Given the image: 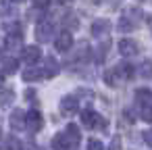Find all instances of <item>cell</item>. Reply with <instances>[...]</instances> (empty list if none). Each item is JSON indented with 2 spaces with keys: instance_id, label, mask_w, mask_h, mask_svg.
<instances>
[{
  "instance_id": "8992f818",
  "label": "cell",
  "mask_w": 152,
  "mask_h": 150,
  "mask_svg": "<svg viewBox=\"0 0 152 150\" xmlns=\"http://www.w3.org/2000/svg\"><path fill=\"white\" fill-rule=\"evenodd\" d=\"M117 48H119L121 56H133V54H137V44H135L133 40H129V38H123V40H119Z\"/></svg>"
},
{
  "instance_id": "e0dca14e",
  "label": "cell",
  "mask_w": 152,
  "mask_h": 150,
  "mask_svg": "<svg viewBox=\"0 0 152 150\" xmlns=\"http://www.w3.org/2000/svg\"><path fill=\"white\" fill-rule=\"evenodd\" d=\"M63 25H65V31H73V29H77L79 21H77L75 13H67V15L63 17Z\"/></svg>"
},
{
  "instance_id": "f1b7e54d",
  "label": "cell",
  "mask_w": 152,
  "mask_h": 150,
  "mask_svg": "<svg viewBox=\"0 0 152 150\" xmlns=\"http://www.w3.org/2000/svg\"><path fill=\"white\" fill-rule=\"evenodd\" d=\"M31 2H34V7H36V9H46L50 0H31Z\"/></svg>"
},
{
  "instance_id": "4316f807",
  "label": "cell",
  "mask_w": 152,
  "mask_h": 150,
  "mask_svg": "<svg viewBox=\"0 0 152 150\" xmlns=\"http://www.w3.org/2000/svg\"><path fill=\"white\" fill-rule=\"evenodd\" d=\"M127 17H129V19L135 23V21H140V19H142V11H140V9H129Z\"/></svg>"
},
{
  "instance_id": "5b68a950",
  "label": "cell",
  "mask_w": 152,
  "mask_h": 150,
  "mask_svg": "<svg viewBox=\"0 0 152 150\" xmlns=\"http://www.w3.org/2000/svg\"><path fill=\"white\" fill-rule=\"evenodd\" d=\"M25 123H27V127L31 131H40L42 125H44V117L40 115V110H29L25 115Z\"/></svg>"
},
{
  "instance_id": "44dd1931",
  "label": "cell",
  "mask_w": 152,
  "mask_h": 150,
  "mask_svg": "<svg viewBox=\"0 0 152 150\" xmlns=\"http://www.w3.org/2000/svg\"><path fill=\"white\" fill-rule=\"evenodd\" d=\"M133 25H135V23H133L127 15H123V17L119 19V23H117V29H119V31H131Z\"/></svg>"
},
{
  "instance_id": "6da1fadb",
  "label": "cell",
  "mask_w": 152,
  "mask_h": 150,
  "mask_svg": "<svg viewBox=\"0 0 152 150\" xmlns=\"http://www.w3.org/2000/svg\"><path fill=\"white\" fill-rule=\"evenodd\" d=\"M54 34V23L48 21V19H42L38 25H36V40L38 42H48Z\"/></svg>"
},
{
  "instance_id": "8fae6325",
  "label": "cell",
  "mask_w": 152,
  "mask_h": 150,
  "mask_svg": "<svg viewBox=\"0 0 152 150\" xmlns=\"http://www.w3.org/2000/svg\"><path fill=\"white\" fill-rule=\"evenodd\" d=\"M52 148L54 150H73L69 140H67V135H65V131H61V133H56L52 138Z\"/></svg>"
},
{
  "instance_id": "4fadbf2b",
  "label": "cell",
  "mask_w": 152,
  "mask_h": 150,
  "mask_svg": "<svg viewBox=\"0 0 152 150\" xmlns=\"http://www.w3.org/2000/svg\"><path fill=\"white\" fill-rule=\"evenodd\" d=\"M17 59H11V56H7V59H2V61H0V71H2V73H15L17 71Z\"/></svg>"
},
{
  "instance_id": "7a4b0ae2",
  "label": "cell",
  "mask_w": 152,
  "mask_h": 150,
  "mask_svg": "<svg viewBox=\"0 0 152 150\" xmlns=\"http://www.w3.org/2000/svg\"><path fill=\"white\" fill-rule=\"evenodd\" d=\"M77 108H79V102H77V98H75V96H65V98L61 100V113H63L65 117L75 115V113H77Z\"/></svg>"
},
{
  "instance_id": "d4e9b609",
  "label": "cell",
  "mask_w": 152,
  "mask_h": 150,
  "mask_svg": "<svg viewBox=\"0 0 152 150\" xmlns=\"http://www.w3.org/2000/svg\"><path fill=\"white\" fill-rule=\"evenodd\" d=\"M142 119L148 121V123H152V104H144V108H142Z\"/></svg>"
},
{
  "instance_id": "5bb4252c",
  "label": "cell",
  "mask_w": 152,
  "mask_h": 150,
  "mask_svg": "<svg viewBox=\"0 0 152 150\" xmlns=\"http://www.w3.org/2000/svg\"><path fill=\"white\" fill-rule=\"evenodd\" d=\"M4 44H7V48H9V50H17V48H21V46H23V38H21V34H9Z\"/></svg>"
},
{
  "instance_id": "83f0119b",
  "label": "cell",
  "mask_w": 152,
  "mask_h": 150,
  "mask_svg": "<svg viewBox=\"0 0 152 150\" xmlns=\"http://www.w3.org/2000/svg\"><path fill=\"white\" fill-rule=\"evenodd\" d=\"M108 150H121V138H119V135H115V138L110 140V146H108Z\"/></svg>"
},
{
  "instance_id": "3957f363",
  "label": "cell",
  "mask_w": 152,
  "mask_h": 150,
  "mask_svg": "<svg viewBox=\"0 0 152 150\" xmlns=\"http://www.w3.org/2000/svg\"><path fill=\"white\" fill-rule=\"evenodd\" d=\"M54 46H56V50H61V52L71 50V46H73V36H71V31H61V34L56 36V40H54Z\"/></svg>"
},
{
  "instance_id": "9c48e42d",
  "label": "cell",
  "mask_w": 152,
  "mask_h": 150,
  "mask_svg": "<svg viewBox=\"0 0 152 150\" xmlns=\"http://www.w3.org/2000/svg\"><path fill=\"white\" fill-rule=\"evenodd\" d=\"M110 31V21L108 19H98L92 23V36L100 38V36H106Z\"/></svg>"
},
{
  "instance_id": "7c38bea8",
  "label": "cell",
  "mask_w": 152,
  "mask_h": 150,
  "mask_svg": "<svg viewBox=\"0 0 152 150\" xmlns=\"http://www.w3.org/2000/svg\"><path fill=\"white\" fill-rule=\"evenodd\" d=\"M42 77H44V71L38 69V67H34V65L23 71V81H38V79H42Z\"/></svg>"
},
{
  "instance_id": "9a60e30c",
  "label": "cell",
  "mask_w": 152,
  "mask_h": 150,
  "mask_svg": "<svg viewBox=\"0 0 152 150\" xmlns=\"http://www.w3.org/2000/svg\"><path fill=\"white\" fill-rule=\"evenodd\" d=\"M115 71H117V75H119L121 79H129V77L133 75V67H131L129 63H119V65L115 67Z\"/></svg>"
},
{
  "instance_id": "ac0fdd59",
  "label": "cell",
  "mask_w": 152,
  "mask_h": 150,
  "mask_svg": "<svg viewBox=\"0 0 152 150\" xmlns=\"http://www.w3.org/2000/svg\"><path fill=\"white\" fill-rule=\"evenodd\" d=\"M13 98H15V90H11V88H2V90H0V104H2V106H9L13 102Z\"/></svg>"
},
{
  "instance_id": "f546056e",
  "label": "cell",
  "mask_w": 152,
  "mask_h": 150,
  "mask_svg": "<svg viewBox=\"0 0 152 150\" xmlns=\"http://www.w3.org/2000/svg\"><path fill=\"white\" fill-rule=\"evenodd\" d=\"M144 142H146L148 146H152V127L144 131Z\"/></svg>"
},
{
  "instance_id": "2e32d148",
  "label": "cell",
  "mask_w": 152,
  "mask_h": 150,
  "mask_svg": "<svg viewBox=\"0 0 152 150\" xmlns=\"http://www.w3.org/2000/svg\"><path fill=\"white\" fill-rule=\"evenodd\" d=\"M81 123H83L86 127H94V125H98V115L88 108V110L81 113Z\"/></svg>"
},
{
  "instance_id": "30bf717a",
  "label": "cell",
  "mask_w": 152,
  "mask_h": 150,
  "mask_svg": "<svg viewBox=\"0 0 152 150\" xmlns=\"http://www.w3.org/2000/svg\"><path fill=\"white\" fill-rule=\"evenodd\" d=\"M65 135H67L71 148H77V144H79V140H81V131H79V127L73 125V123H69L67 129H65Z\"/></svg>"
},
{
  "instance_id": "1f68e13d",
  "label": "cell",
  "mask_w": 152,
  "mask_h": 150,
  "mask_svg": "<svg viewBox=\"0 0 152 150\" xmlns=\"http://www.w3.org/2000/svg\"><path fill=\"white\" fill-rule=\"evenodd\" d=\"M58 2H61V4H65V2H71V0H58Z\"/></svg>"
},
{
  "instance_id": "cb8c5ba5",
  "label": "cell",
  "mask_w": 152,
  "mask_h": 150,
  "mask_svg": "<svg viewBox=\"0 0 152 150\" xmlns=\"http://www.w3.org/2000/svg\"><path fill=\"white\" fill-rule=\"evenodd\" d=\"M0 15H2V17L13 15V7H11V2H7V0H0Z\"/></svg>"
},
{
  "instance_id": "ffe728a7",
  "label": "cell",
  "mask_w": 152,
  "mask_h": 150,
  "mask_svg": "<svg viewBox=\"0 0 152 150\" xmlns=\"http://www.w3.org/2000/svg\"><path fill=\"white\" fill-rule=\"evenodd\" d=\"M104 81H106V86H110V88H115V86H119V81H121V77L117 75V71H115V69H108V71L104 73Z\"/></svg>"
},
{
  "instance_id": "836d02e7",
  "label": "cell",
  "mask_w": 152,
  "mask_h": 150,
  "mask_svg": "<svg viewBox=\"0 0 152 150\" xmlns=\"http://www.w3.org/2000/svg\"><path fill=\"white\" fill-rule=\"evenodd\" d=\"M11 2H23V0H11Z\"/></svg>"
},
{
  "instance_id": "e575fe53",
  "label": "cell",
  "mask_w": 152,
  "mask_h": 150,
  "mask_svg": "<svg viewBox=\"0 0 152 150\" xmlns=\"http://www.w3.org/2000/svg\"><path fill=\"white\" fill-rule=\"evenodd\" d=\"M96 2H102V0H96Z\"/></svg>"
},
{
  "instance_id": "603a6c76",
  "label": "cell",
  "mask_w": 152,
  "mask_h": 150,
  "mask_svg": "<svg viewBox=\"0 0 152 150\" xmlns=\"http://www.w3.org/2000/svg\"><path fill=\"white\" fill-rule=\"evenodd\" d=\"M140 75L144 79H152V61H144L140 65Z\"/></svg>"
},
{
  "instance_id": "277c9868",
  "label": "cell",
  "mask_w": 152,
  "mask_h": 150,
  "mask_svg": "<svg viewBox=\"0 0 152 150\" xmlns=\"http://www.w3.org/2000/svg\"><path fill=\"white\" fill-rule=\"evenodd\" d=\"M9 123H11V127H13L15 131H23V129L27 127V123H25V113H23L21 108H15V110L11 113Z\"/></svg>"
},
{
  "instance_id": "7402d4cb",
  "label": "cell",
  "mask_w": 152,
  "mask_h": 150,
  "mask_svg": "<svg viewBox=\"0 0 152 150\" xmlns=\"http://www.w3.org/2000/svg\"><path fill=\"white\" fill-rule=\"evenodd\" d=\"M135 98H137L140 102H144V104H150L152 92H150L148 88H137V90H135Z\"/></svg>"
},
{
  "instance_id": "484cf974",
  "label": "cell",
  "mask_w": 152,
  "mask_h": 150,
  "mask_svg": "<svg viewBox=\"0 0 152 150\" xmlns=\"http://www.w3.org/2000/svg\"><path fill=\"white\" fill-rule=\"evenodd\" d=\"M88 150H104V144H102L100 140H96V138H92V140L88 142Z\"/></svg>"
},
{
  "instance_id": "d6a6232c",
  "label": "cell",
  "mask_w": 152,
  "mask_h": 150,
  "mask_svg": "<svg viewBox=\"0 0 152 150\" xmlns=\"http://www.w3.org/2000/svg\"><path fill=\"white\" fill-rule=\"evenodd\" d=\"M0 150H9V148H7V146H2V144H0Z\"/></svg>"
},
{
  "instance_id": "ba28073f",
  "label": "cell",
  "mask_w": 152,
  "mask_h": 150,
  "mask_svg": "<svg viewBox=\"0 0 152 150\" xmlns=\"http://www.w3.org/2000/svg\"><path fill=\"white\" fill-rule=\"evenodd\" d=\"M40 56H42V50L38 48V46H25L23 48V61L31 67V65H36L38 61H40Z\"/></svg>"
},
{
  "instance_id": "4dcf8cb0",
  "label": "cell",
  "mask_w": 152,
  "mask_h": 150,
  "mask_svg": "<svg viewBox=\"0 0 152 150\" xmlns=\"http://www.w3.org/2000/svg\"><path fill=\"white\" fill-rule=\"evenodd\" d=\"M34 96H36V90H25V98L27 100H31Z\"/></svg>"
},
{
  "instance_id": "d6986e66",
  "label": "cell",
  "mask_w": 152,
  "mask_h": 150,
  "mask_svg": "<svg viewBox=\"0 0 152 150\" xmlns=\"http://www.w3.org/2000/svg\"><path fill=\"white\" fill-rule=\"evenodd\" d=\"M108 48H110V42H108V40L98 46V50H96V63H98V65L104 63V59H106V54H108Z\"/></svg>"
},
{
  "instance_id": "52a82bcc",
  "label": "cell",
  "mask_w": 152,
  "mask_h": 150,
  "mask_svg": "<svg viewBox=\"0 0 152 150\" xmlns=\"http://www.w3.org/2000/svg\"><path fill=\"white\" fill-rule=\"evenodd\" d=\"M44 77H48V79H52V77H56L58 75V71H61V67H58V63H56V59L54 56H46L44 59Z\"/></svg>"
}]
</instances>
